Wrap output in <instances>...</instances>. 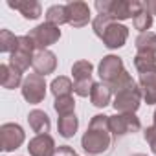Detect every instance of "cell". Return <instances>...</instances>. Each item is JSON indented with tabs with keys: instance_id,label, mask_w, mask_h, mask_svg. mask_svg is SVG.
<instances>
[{
	"instance_id": "obj_1",
	"label": "cell",
	"mask_w": 156,
	"mask_h": 156,
	"mask_svg": "<svg viewBox=\"0 0 156 156\" xmlns=\"http://www.w3.org/2000/svg\"><path fill=\"white\" fill-rule=\"evenodd\" d=\"M114 141V136L110 132V125H108V116L107 114H96L90 123L87 132L81 138V147L85 149L87 154L90 156H99L110 151Z\"/></svg>"
},
{
	"instance_id": "obj_2",
	"label": "cell",
	"mask_w": 156,
	"mask_h": 156,
	"mask_svg": "<svg viewBox=\"0 0 156 156\" xmlns=\"http://www.w3.org/2000/svg\"><path fill=\"white\" fill-rule=\"evenodd\" d=\"M92 28H94V33L103 41V46L108 50L123 48L129 39V28L105 15H98L92 20Z\"/></svg>"
},
{
	"instance_id": "obj_3",
	"label": "cell",
	"mask_w": 156,
	"mask_h": 156,
	"mask_svg": "<svg viewBox=\"0 0 156 156\" xmlns=\"http://www.w3.org/2000/svg\"><path fill=\"white\" fill-rule=\"evenodd\" d=\"M96 9L98 15H105L116 22H123L127 19H134V15L143 11V2L140 0H98Z\"/></svg>"
},
{
	"instance_id": "obj_4",
	"label": "cell",
	"mask_w": 156,
	"mask_h": 156,
	"mask_svg": "<svg viewBox=\"0 0 156 156\" xmlns=\"http://www.w3.org/2000/svg\"><path fill=\"white\" fill-rule=\"evenodd\" d=\"M35 51H37V48H35L33 41L30 39V35H22V37H19V48L9 55V64L24 73L33 64Z\"/></svg>"
},
{
	"instance_id": "obj_5",
	"label": "cell",
	"mask_w": 156,
	"mask_h": 156,
	"mask_svg": "<svg viewBox=\"0 0 156 156\" xmlns=\"http://www.w3.org/2000/svg\"><path fill=\"white\" fill-rule=\"evenodd\" d=\"M46 81H44V75L39 73H28L24 77V83L20 87L22 90V98L30 103V105H39L44 101L46 98Z\"/></svg>"
},
{
	"instance_id": "obj_6",
	"label": "cell",
	"mask_w": 156,
	"mask_h": 156,
	"mask_svg": "<svg viewBox=\"0 0 156 156\" xmlns=\"http://www.w3.org/2000/svg\"><path fill=\"white\" fill-rule=\"evenodd\" d=\"M141 101H143V94H141L140 85H136L129 90H123V92L116 94L114 101H112V107L118 114H136Z\"/></svg>"
},
{
	"instance_id": "obj_7",
	"label": "cell",
	"mask_w": 156,
	"mask_h": 156,
	"mask_svg": "<svg viewBox=\"0 0 156 156\" xmlns=\"http://www.w3.org/2000/svg\"><path fill=\"white\" fill-rule=\"evenodd\" d=\"M30 39L33 41L37 50H48L51 44L59 42L61 39V30L50 22H42L39 26H35L33 30H30Z\"/></svg>"
},
{
	"instance_id": "obj_8",
	"label": "cell",
	"mask_w": 156,
	"mask_h": 156,
	"mask_svg": "<svg viewBox=\"0 0 156 156\" xmlns=\"http://www.w3.org/2000/svg\"><path fill=\"white\" fill-rule=\"evenodd\" d=\"M26 141V132L19 123H4L0 127V145L4 152L17 151Z\"/></svg>"
},
{
	"instance_id": "obj_9",
	"label": "cell",
	"mask_w": 156,
	"mask_h": 156,
	"mask_svg": "<svg viewBox=\"0 0 156 156\" xmlns=\"http://www.w3.org/2000/svg\"><path fill=\"white\" fill-rule=\"evenodd\" d=\"M108 125H110V132L114 138L118 136H125V134H134L141 129V121L136 114H114L108 116Z\"/></svg>"
},
{
	"instance_id": "obj_10",
	"label": "cell",
	"mask_w": 156,
	"mask_h": 156,
	"mask_svg": "<svg viewBox=\"0 0 156 156\" xmlns=\"http://www.w3.org/2000/svg\"><path fill=\"white\" fill-rule=\"evenodd\" d=\"M123 70H125V66H123V59L118 57V55H114V53L105 55V57L99 61V64H98V73H99L101 81H103L105 85L112 83Z\"/></svg>"
},
{
	"instance_id": "obj_11",
	"label": "cell",
	"mask_w": 156,
	"mask_h": 156,
	"mask_svg": "<svg viewBox=\"0 0 156 156\" xmlns=\"http://www.w3.org/2000/svg\"><path fill=\"white\" fill-rule=\"evenodd\" d=\"M66 15L72 28H85L90 22V6L83 0H72L66 4Z\"/></svg>"
},
{
	"instance_id": "obj_12",
	"label": "cell",
	"mask_w": 156,
	"mask_h": 156,
	"mask_svg": "<svg viewBox=\"0 0 156 156\" xmlns=\"http://www.w3.org/2000/svg\"><path fill=\"white\" fill-rule=\"evenodd\" d=\"M31 68L35 70V73L39 75H50L55 72L57 68V55L50 50H37L33 55V64Z\"/></svg>"
},
{
	"instance_id": "obj_13",
	"label": "cell",
	"mask_w": 156,
	"mask_h": 156,
	"mask_svg": "<svg viewBox=\"0 0 156 156\" xmlns=\"http://www.w3.org/2000/svg\"><path fill=\"white\" fill-rule=\"evenodd\" d=\"M55 140L50 134H35L28 141L30 156H51L55 152Z\"/></svg>"
},
{
	"instance_id": "obj_14",
	"label": "cell",
	"mask_w": 156,
	"mask_h": 156,
	"mask_svg": "<svg viewBox=\"0 0 156 156\" xmlns=\"http://www.w3.org/2000/svg\"><path fill=\"white\" fill-rule=\"evenodd\" d=\"M143 101L147 105H156V66L145 73H140V81H138Z\"/></svg>"
},
{
	"instance_id": "obj_15",
	"label": "cell",
	"mask_w": 156,
	"mask_h": 156,
	"mask_svg": "<svg viewBox=\"0 0 156 156\" xmlns=\"http://www.w3.org/2000/svg\"><path fill=\"white\" fill-rule=\"evenodd\" d=\"M11 9H17L26 20H37L42 15V6L37 0H15V2H8Z\"/></svg>"
},
{
	"instance_id": "obj_16",
	"label": "cell",
	"mask_w": 156,
	"mask_h": 156,
	"mask_svg": "<svg viewBox=\"0 0 156 156\" xmlns=\"http://www.w3.org/2000/svg\"><path fill=\"white\" fill-rule=\"evenodd\" d=\"M24 79H22V72H19L17 68H13L9 62H4L0 64V85L8 90H13V88H19L22 87Z\"/></svg>"
},
{
	"instance_id": "obj_17",
	"label": "cell",
	"mask_w": 156,
	"mask_h": 156,
	"mask_svg": "<svg viewBox=\"0 0 156 156\" xmlns=\"http://www.w3.org/2000/svg\"><path fill=\"white\" fill-rule=\"evenodd\" d=\"M28 123H30V129L35 134H48L50 132V127H51L50 116L44 110H41V108H33L28 114Z\"/></svg>"
},
{
	"instance_id": "obj_18",
	"label": "cell",
	"mask_w": 156,
	"mask_h": 156,
	"mask_svg": "<svg viewBox=\"0 0 156 156\" xmlns=\"http://www.w3.org/2000/svg\"><path fill=\"white\" fill-rule=\"evenodd\" d=\"M90 101H92V105L98 107V108L108 107L110 101H112V90L108 88V85H105L103 81L94 83L92 92H90Z\"/></svg>"
},
{
	"instance_id": "obj_19",
	"label": "cell",
	"mask_w": 156,
	"mask_h": 156,
	"mask_svg": "<svg viewBox=\"0 0 156 156\" xmlns=\"http://www.w3.org/2000/svg\"><path fill=\"white\" fill-rule=\"evenodd\" d=\"M77 129H79V119H77L75 114H70V116H61L57 119V130L62 138L70 140L75 136Z\"/></svg>"
},
{
	"instance_id": "obj_20",
	"label": "cell",
	"mask_w": 156,
	"mask_h": 156,
	"mask_svg": "<svg viewBox=\"0 0 156 156\" xmlns=\"http://www.w3.org/2000/svg\"><path fill=\"white\" fill-rule=\"evenodd\" d=\"M50 90H51V94L55 96V99H57V98H64V96H72V92H73V83H72L70 77L59 75V77H55V79L51 81Z\"/></svg>"
},
{
	"instance_id": "obj_21",
	"label": "cell",
	"mask_w": 156,
	"mask_h": 156,
	"mask_svg": "<svg viewBox=\"0 0 156 156\" xmlns=\"http://www.w3.org/2000/svg\"><path fill=\"white\" fill-rule=\"evenodd\" d=\"M46 22L61 28L62 24H68V15H66V4H53L46 9Z\"/></svg>"
},
{
	"instance_id": "obj_22",
	"label": "cell",
	"mask_w": 156,
	"mask_h": 156,
	"mask_svg": "<svg viewBox=\"0 0 156 156\" xmlns=\"http://www.w3.org/2000/svg\"><path fill=\"white\" fill-rule=\"evenodd\" d=\"M92 72H94V64L87 59H79L72 64V77L73 81H85V79H92Z\"/></svg>"
},
{
	"instance_id": "obj_23",
	"label": "cell",
	"mask_w": 156,
	"mask_h": 156,
	"mask_svg": "<svg viewBox=\"0 0 156 156\" xmlns=\"http://www.w3.org/2000/svg\"><path fill=\"white\" fill-rule=\"evenodd\" d=\"M136 85H138V83L132 79V75H130L127 70H123L112 83H108V88H110L112 94L116 96V94H119V92H123V90H129V88H132V87H136Z\"/></svg>"
},
{
	"instance_id": "obj_24",
	"label": "cell",
	"mask_w": 156,
	"mask_h": 156,
	"mask_svg": "<svg viewBox=\"0 0 156 156\" xmlns=\"http://www.w3.org/2000/svg\"><path fill=\"white\" fill-rule=\"evenodd\" d=\"M156 66V55L151 51H136L134 55V68L140 73H145Z\"/></svg>"
},
{
	"instance_id": "obj_25",
	"label": "cell",
	"mask_w": 156,
	"mask_h": 156,
	"mask_svg": "<svg viewBox=\"0 0 156 156\" xmlns=\"http://www.w3.org/2000/svg\"><path fill=\"white\" fill-rule=\"evenodd\" d=\"M17 48H19V37L9 30H0V51L11 55Z\"/></svg>"
},
{
	"instance_id": "obj_26",
	"label": "cell",
	"mask_w": 156,
	"mask_h": 156,
	"mask_svg": "<svg viewBox=\"0 0 156 156\" xmlns=\"http://www.w3.org/2000/svg\"><path fill=\"white\" fill-rule=\"evenodd\" d=\"M136 50L138 51H151L156 55V33H152V31L140 33L136 37Z\"/></svg>"
},
{
	"instance_id": "obj_27",
	"label": "cell",
	"mask_w": 156,
	"mask_h": 156,
	"mask_svg": "<svg viewBox=\"0 0 156 156\" xmlns=\"http://www.w3.org/2000/svg\"><path fill=\"white\" fill-rule=\"evenodd\" d=\"M53 108L55 112L61 116H70V114H75V99L72 96H64V98H57L55 103H53Z\"/></svg>"
},
{
	"instance_id": "obj_28",
	"label": "cell",
	"mask_w": 156,
	"mask_h": 156,
	"mask_svg": "<svg viewBox=\"0 0 156 156\" xmlns=\"http://www.w3.org/2000/svg\"><path fill=\"white\" fill-rule=\"evenodd\" d=\"M132 26H134V30H138L140 33H147V31L152 28V15H149L145 9L140 11L138 15H134Z\"/></svg>"
},
{
	"instance_id": "obj_29",
	"label": "cell",
	"mask_w": 156,
	"mask_h": 156,
	"mask_svg": "<svg viewBox=\"0 0 156 156\" xmlns=\"http://www.w3.org/2000/svg\"><path fill=\"white\" fill-rule=\"evenodd\" d=\"M94 81L92 79H85V81H73V94H77L79 98H88L92 92Z\"/></svg>"
},
{
	"instance_id": "obj_30",
	"label": "cell",
	"mask_w": 156,
	"mask_h": 156,
	"mask_svg": "<svg viewBox=\"0 0 156 156\" xmlns=\"http://www.w3.org/2000/svg\"><path fill=\"white\" fill-rule=\"evenodd\" d=\"M143 138H145V141L149 143L152 154H156V127H154V125H152V127H147V129L143 130Z\"/></svg>"
},
{
	"instance_id": "obj_31",
	"label": "cell",
	"mask_w": 156,
	"mask_h": 156,
	"mask_svg": "<svg viewBox=\"0 0 156 156\" xmlns=\"http://www.w3.org/2000/svg\"><path fill=\"white\" fill-rule=\"evenodd\" d=\"M51 156H77V154H75L73 147H70V145H59Z\"/></svg>"
},
{
	"instance_id": "obj_32",
	"label": "cell",
	"mask_w": 156,
	"mask_h": 156,
	"mask_svg": "<svg viewBox=\"0 0 156 156\" xmlns=\"http://www.w3.org/2000/svg\"><path fill=\"white\" fill-rule=\"evenodd\" d=\"M143 9H145L149 15L156 17V0H145V2H143Z\"/></svg>"
},
{
	"instance_id": "obj_33",
	"label": "cell",
	"mask_w": 156,
	"mask_h": 156,
	"mask_svg": "<svg viewBox=\"0 0 156 156\" xmlns=\"http://www.w3.org/2000/svg\"><path fill=\"white\" fill-rule=\"evenodd\" d=\"M152 119H154V127H156V110H154V114H152Z\"/></svg>"
},
{
	"instance_id": "obj_34",
	"label": "cell",
	"mask_w": 156,
	"mask_h": 156,
	"mask_svg": "<svg viewBox=\"0 0 156 156\" xmlns=\"http://www.w3.org/2000/svg\"><path fill=\"white\" fill-rule=\"evenodd\" d=\"M132 156H147V154H143V152H136V154H132Z\"/></svg>"
}]
</instances>
